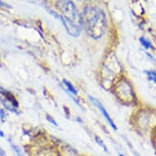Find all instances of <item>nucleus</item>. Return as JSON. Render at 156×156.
<instances>
[{"label":"nucleus","mask_w":156,"mask_h":156,"mask_svg":"<svg viewBox=\"0 0 156 156\" xmlns=\"http://www.w3.org/2000/svg\"><path fill=\"white\" fill-rule=\"evenodd\" d=\"M81 22L92 38L98 39L105 34L106 19L102 10L95 7H86L81 13Z\"/></svg>","instance_id":"f257e3e1"},{"label":"nucleus","mask_w":156,"mask_h":156,"mask_svg":"<svg viewBox=\"0 0 156 156\" xmlns=\"http://www.w3.org/2000/svg\"><path fill=\"white\" fill-rule=\"evenodd\" d=\"M56 8L60 12L58 15L70 35L78 37L81 32V16L77 11L76 6L70 0H58Z\"/></svg>","instance_id":"f03ea898"},{"label":"nucleus","mask_w":156,"mask_h":156,"mask_svg":"<svg viewBox=\"0 0 156 156\" xmlns=\"http://www.w3.org/2000/svg\"><path fill=\"white\" fill-rule=\"evenodd\" d=\"M89 99L90 101H92V102L93 103V104H94V105H96L98 109H99V110H100L101 113L103 116L105 117V119H106V121H107L108 123H109V124L111 126V128H113L114 130H117V127H116V125H115V122L113 121V119H111L110 115H109V113L107 112V110H105V108L103 106L102 104H101L99 101L97 100V98H94V97H91V96L89 97Z\"/></svg>","instance_id":"7ed1b4c3"},{"label":"nucleus","mask_w":156,"mask_h":156,"mask_svg":"<svg viewBox=\"0 0 156 156\" xmlns=\"http://www.w3.org/2000/svg\"><path fill=\"white\" fill-rule=\"evenodd\" d=\"M0 93L3 95V97L5 98L6 100H7V101L10 103L13 107H17L18 106L17 101H16V100L14 98L13 95L12 94L11 92H8L7 90L3 89V87H0Z\"/></svg>","instance_id":"20e7f679"},{"label":"nucleus","mask_w":156,"mask_h":156,"mask_svg":"<svg viewBox=\"0 0 156 156\" xmlns=\"http://www.w3.org/2000/svg\"><path fill=\"white\" fill-rule=\"evenodd\" d=\"M63 83H64V85L66 87V89L69 91L70 93H72V94L74 95H77L78 94V92H77L76 89L74 88V86L70 83L69 82V81H67V80H63Z\"/></svg>","instance_id":"39448f33"},{"label":"nucleus","mask_w":156,"mask_h":156,"mask_svg":"<svg viewBox=\"0 0 156 156\" xmlns=\"http://www.w3.org/2000/svg\"><path fill=\"white\" fill-rule=\"evenodd\" d=\"M146 74L149 80L156 83V72L154 70H146Z\"/></svg>","instance_id":"423d86ee"},{"label":"nucleus","mask_w":156,"mask_h":156,"mask_svg":"<svg viewBox=\"0 0 156 156\" xmlns=\"http://www.w3.org/2000/svg\"><path fill=\"white\" fill-rule=\"evenodd\" d=\"M140 43L141 44V45L144 47V48H146L147 49L152 48V44L149 40H147L146 38H143V37H141L140 38Z\"/></svg>","instance_id":"0eeeda50"},{"label":"nucleus","mask_w":156,"mask_h":156,"mask_svg":"<svg viewBox=\"0 0 156 156\" xmlns=\"http://www.w3.org/2000/svg\"><path fill=\"white\" fill-rule=\"evenodd\" d=\"M95 141H96V142H97L98 146H100L101 147V148L104 150V151L107 152V151H108L107 147H106V146L105 145V143L103 142V141L100 138V137H98V136H96V137H95Z\"/></svg>","instance_id":"6e6552de"},{"label":"nucleus","mask_w":156,"mask_h":156,"mask_svg":"<svg viewBox=\"0 0 156 156\" xmlns=\"http://www.w3.org/2000/svg\"><path fill=\"white\" fill-rule=\"evenodd\" d=\"M11 146H12V148L13 151H15V153L16 154V155L24 156L23 154H22V152H21V151L20 150V148H19L18 146H16V145H14V144H12V143H11Z\"/></svg>","instance_id":"1a4fd4ad"},{"label":"nucleus","mask_w":156,"mask_h":156,"mask_svg":"<svg viewBox=\"0 0 156 156\" xmlns=\"http://www.w3.org/2000/svg\"><path fill=\"white\" fill-rule=\"evenodd\" d=\"M47 119L50 122V123H52L54 124V125H57V123H56V122L55 120H54L53 119L51 118V116H49V115H47Z\"/></svg>","instance_id":"9d476101"},{"label":"nucleus","mask_w":156,"mask_h":156,"mask_svg":"<svg viewBox=\"0 0 156 156\" xmlns=\"http://www.w3.org/2000/svg\"><path fill=\"white\" fill-rule=\"evenodd\" d=\"M5 117H6V115H5V113H4V111L0 109V118L2 119V120L3 121L4 119H5Z\"/></svg>","instance_id":"9b49d317"},{"label":"nucleus","mask_w":156,"mask_h":156,"mask_svg":"<svg viewBox=\"0 0 156 156\" xmlns=\"http://www.w3.org/2000/svg\"><path fill=\"white\" fill-rule=\"evenodd\" d=\"M0 156H7V154L2 147H0Z\"/></svg>","instance_id":"f8f14e48"},{"label":"nucleus","mask_w":156,"mask_h":156,"mask_svg":"<svg viewBox=\"0 0 156 156\" xmlns=\"http://www.w3.org/2000/svg\"><path fill=\"white\" fill-rule=\"evenodd\" d=\"M0 136H1L2 137H3V136H4V134H3V133L1 130H0Z\"/></svg>","instance_id":"ddd939ff"},{"label":"nucleus","mask_w":156,"mask_h":156,"mask_svg":"<svg viewBox=\"0 0 156 156\" xmlns=\"http://www.w3.org/2000/svg\"><path fill=\"white\" fill-rule=\"evenodd\" d=\"M119 156H125V155H123V154H119Z\"/></svg>","instance_id":"4468645a"}]
</instances>
